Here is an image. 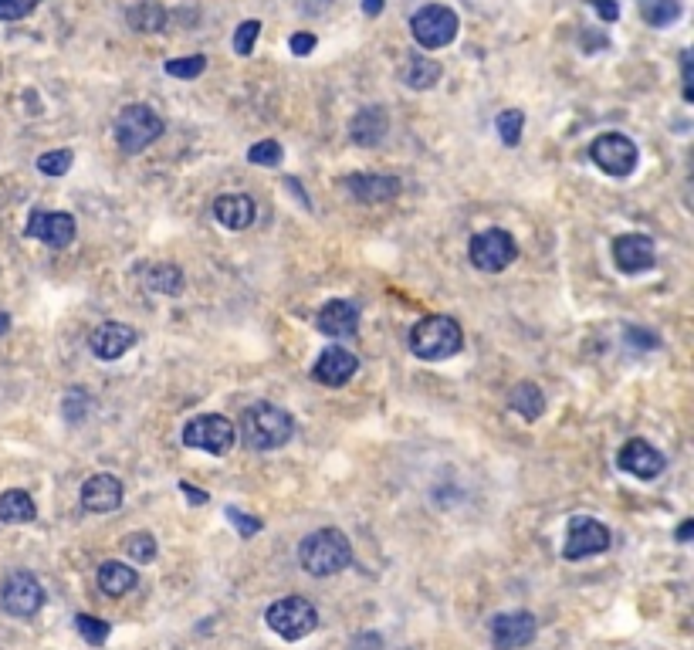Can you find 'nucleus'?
<instances>
[{
	"instance_id": "31",
	"label": "nucleus",
	"mask_w": 694,
	"mask_h": 650,
	"mask_svg": "<svg viewBox=\"0 0 694 650\" xmlns=\"http://www.w3.org/2000/svg\"><path fill=\"white\" fill-rule=\"evenodd\" d=\"M522 126H525V112L522 109H505L498 116V136H502L505 146H518L522 143Z\"/></svg>"
},
{
	"instance_id": "33",
	"label": "nucleus",
	"mask_w": 694,
	"mask_h": 650,
	"mask_svg": "<svg viewBox=\"0 0 694 650\" xmlns=\"http://www.w3.org/2000/svg\"><path fill=\"white\" fill-rule=\"evenodd\" d=\"M207 68V58L204 55H190V58H170L166 61V75L173 78H200Z\"/></svg>"
},
{
	"instance_id": "37",
	"label": "nucleus",
	"mask_w": 694,
	"mask_h": 650,
	"mask_svg": "<svg viewBox=\"0 0 694 650\" xmlns=\"http://www.w3.org/2000/svg\"><path fill=\"white\" fill-rule=\"evenodd\" d=\"M41 0H0V21H21L28 17Z\"/></svg>"
},
{
	"instance_id": "26",
	"label": "nucleus",
	"mask_w": 694,
	"mask_h": 650,
	"mask_svg": "<svg viewBox=\"0 0 694 650\" xmlns=\"http://www.w3.org/2000/svg\"><path fill=\"white\" fill-rule=\"evenodd\" d=\"M640 17L650 28H667L681 17V0H640Z\"/></svg>"
},
{
	"instance_id": "9",
	"label": "nucleus",
	"mask_w": 694,
	"mask_h": 650,
	"mask_svg": "<svg viewBox=\"0 0 694 650\" xmlns=\"http://www.w3.org/2000/svg\"><path fill=\"white\" fill-rule=\"evenodd\" d=\"M590 160L600 166L603 173H610V177H630L637 160H640V153H637L634 139H627L620 133H603V136L593 139Z\"/></svg>"
},
{
	"instance_id": "10",
	"label": "nucleus",
	"mask_w": 694,
	"mask_h": 650,
	"mask_svg": "<svg viewBox=\"0 0 694 650\" xmlns=\"http://www.w3.org/2000/svg\"><path fill=\"white\" fill-rule=\"evenodd\" d=\"M0 606L11 617H34V613L45 606V586L38 583L31 573H11L0 586Z\"/></svg>"
},
{
	"instance_id": "40",
	"label": "nucleus",
	"mask_w": 694,
	"mask_h": 650,
	"mask_svg": "<svg viewBox=\"0 0 694 650\" xmlns=\"http://www.w3.org/2000/svg\"><path fill=\"white\" fill-rule=\"evenodd\" d=\"M292 51L295 55H309V51H315V34H305V31L292 34Z\"/></svg>"
},
{
	"instance_id": "39",
	"label": "nucleus",
	"mask_w": 694,
	"mask_h": 650,
	"mask_svg": "<svg viewBox=\"0 0 694 650\" xmlns=\"http://www.w3.org/2000/svg\"><path fill=\"white\" fill-rule=\"evenodd\" d=\"M590 4L596 7V14H600L603 24H613L620 17V4H617V0H590Z\"/></svg>"
},
{
	"instance_id": "42",
	"label": "nucleus",
	"mask_w": 694,
	"mask_h": 650,
	"mask_svg": "<svg viewBox=\"0 0 694 650\" xmlns=\"http://www.w3.org/2000/svg\"><path fill=\"white\" fill-rule=\"evenodd\" d=\"M627 339L630 342H634V346H650V349H654L657 346V336H654V332H644V329H627Z\"/></svg>"
},
{
	"instance_id": "6",
	"label": "nucleus",
	"mask_w": 694,
	"mask_h": 650,
	"mask_svg": "<svg viewBox=\"0 0 694 650\" xmlns=\"http://www.w3.org/2000/svg\"><path fill=\"white\" fill-rule=\"evenodd\" d=\"M410 31H414V41L420 48H444L458 38V14L444 4H427L410 17Z\"/></svg>"
},
{
	"instance_id": "13",
	"label": "nucleus",
	"mask_w": 694,
	"mask_h": 650,
	"mask_svg": "<svg viewBox=\"0 0 694 650\" xmlns=\"http://www.w3.org/2000/svg\"><path fill=\"white\" fill-rule=\"evenodd\" d=\"M613 261H617V268L627 271V275H640V271L654 268L657 248L647 234H623L613 241Z\"/></svg>"
},
{
	"instance_id": "23",
	"label": "nucleus",
	"mask_w": 694,
	"mask_h": 650,
	"mask_svg": "<svg viewBox=\"0 0 694 650\" xmlns=\"http://www.w3.org/2000/svg\"><path fill=\"white\" fill-rule=\"evenodd\" d=\"M136 583H139L136 569L126 566V562L109 559L99 566V590L105 596H126L129 590H136Z\"/></svg>"
},
{
	"instance_id": "41",
	"label": "nucleus",
	"mask_w": 694,
	"mask_h": 650,
	"mask_svg": "<svg viewBox=\"0 0 694 650\" xmlns=\"http://www.w3.org/2000/svg\"><path fill=\"white\" fill-rule=\"evenodd\" d=\"M681 75H684V99H694V89H691V51H684L681 58Z\"/></svg>"
},
{
	"instance_id": "4",
	"label": "nucleus",
	"mask_w": 694,
	"mask_h": 650,
	"mask_svg": "<svg viewBox=\"0 0 694 650\" xmlns=\"http://www.w3.org/2000/svg\"><path fill=\"white\" fill-rule=\"evenodd\" d=\"M265 620L281 640H302L319 627V610L305 596H285L268 606Z\"/></svg>"
},
{
	"instance_id": "28",
	"label": "nucleus",
	"mask_w": 694,
	"mask_h": 650,
	"mask_svg": "<svg viewBox=\"0 0 694 650\" xmlns=\"http://www.w3.org/2000/svg\"><path fill=\"white\" fill-rule=\"evenodd\" d=\"M437 82H441V65H437L434 58L417 55L414 61H410V68H407V85H410V89L424 92V89H434Z\"/></svg>"
},
{
	"instance_id": "46",
	"label": "nucleus",
	"mask_w": 694,
	"mask_h": 650,
	"mask_svg": "<svg viewBox=\"0 0 694 650\" xmlns=\"http://www.w3.org/2000/svg\"><path fill=\"white\" fill-rule=\"evenodd\" d=\"M7 325H11V315L0 312V336H4V332H7Z\"/></svg>"
},
{
	"instance_id": "1",
	"label": "nucleus",
	"mask_w": 694,
	"mask_h": 650,
	"mask_svg": "<svg viewBox=\"0 0 694 650\" xmlns=\"http://www.w3.org/2000/svg\"><path fill=\"white\" fill-rule=\"evenodd\" d=\"M461 346H464V332L451 315H424L410 329V349H414V356L427 359V363L458 356Z\"/></svg>"
},
{
	"instance_id": "16",
	"label": "nucleus",
	"mask_w": 694,
	"mask_h": 650,
	"mask_svg": "<svg viewBox=\"0 0 694 650\" xmlns=\"http://www.w3.org/2000/svg\"><path fill=\"white\" fill-rule=\"evenodd\" d=\"M136 329L126 322H102L89 336V349L99 359H119L136 346Z\"/></svg>"
},
{
	"instance_id": "12",
	"label": "nucleus",
	"mask_w": 694,
	"mask_h": 650,
	"mask_svg": "<svg viewBox=\"0 0 694 650\" xmlns=\"http://www.w3.org/2000/svg\"><path fill=\"white\" fill-rule=\"evenodd\" d=\"M28 237L45 241L48 248H68L75 241V217L65 210H34L28 221Z\"/></svg>"
},
{
	"instance_id": "17",
	"label": "nucleus",
	"mask_w": 694,
	"mask_h": 650,
	"mask_svg": "<svg viewBox=\"0 0 694 650\" xmlns=\"http://www.w3.org/2000/svg\"><path fill=\"white\" fill-rule=\"evenodd\" d=\"M359 370V359L349 353V349H342V346H329V349H322V356L315 359V366H312V376L319 380L322 386H342V383H349L356 376Z\"/></svg>"
},
{
	"instance_id": "30",
	"label": "nucleus",
	"mask_w": 694,
	"mask_h": 650,
	"mask_svg": "<svg viewBox=\"0 0 694 650\" xmlns=\"http://www.w3.org/2000/svg\"><path fill=\"white\" fill-rule=\"evenodd\" d=\"M72 163H75L72 149H51V153L38 156V170L45 173V177H65V173L72 170Z\"/></svg>"
},
{
	"instance_id": "43",
	"label": "nucleus",
	"mask_w": 694,
	"mask_h": 650,
	"mask_svg": "<svg viewBox=\"0 0 694 650\" xmlns=\"http://www.w3.org/2000/svg\"><path fill=\"white\" fill-rule=\"evenodd\" d=\"M180 491H183V495L190 498V505H207V495H204V491H197V488H193L190 481H180Z\"/></svg>"
},
{
	"instance_id": "36",
	"label": "nucleus",
	"mask_w": 694,
	"mask_h": 650,
	"mask_svg": "<svg viewBox=\"0 0 694 650\" xmlns=\"http://www.w3.org/2000/svg\"><path fill=\"white\" fill-rule=\"evenodd\" d=\"M258 34H261V21H244L241 28L234 31V51L241 58H248L251 51H254V41H258Z\"/></svg>"
},
{
	"instance_id": "11",
	"label": "nucleus",
	"mask_w": 694,
	"mask_h": 650,
	"mask_svg": "<svg viewBox=\"0 0 694 650\" xmlns=\"http://www.w3.org/2000/svg\"><path fill=\"white\" fill-rule=\"evenodd\" d=\"M610 549V529L603 522H596L590 515H573L569 518V532H566V546H562V556L566 559H586V556H600V552Z\"/></svg>"
},
{
	"instance_id": "18",
	"label": "nucleus",
	"mask_w": 694,
	"mask_h": 650,
	"mask_svg": "<svg viewBox=\"0 0 694 650\" xmlns=\"http://www.w3.org/2000/svg\"><path fill=\"white\" fill-rule=\"evenodd\" d=\"M356 325H359V309H356V302H349V298H332V302H325L319 315H315V329H319L322 336H332V339L353 336Z\"/></svg>"
},
{
	"instance_id": "35",
	"label": "nucleus",
	"mask_w": 694,
	"mask_h": 650,
	"mask_svg": "<svg viewBox=\"0 0 694 650\" xmlns=\"http://www.w3.org/2000/svg\"><path fill=\"white\" fill-rule=\"evenodd\" d=\"M126 552L133 556L136 562H153L156 556V539L153 535H146V532H133L126 539Z\"/></svg>"
},
{
	"instance_id": "29",
	"label": "nucleus",
	"mask_w": 694,
	"mask_h": 650,
	"mask_svg": "<svg viewBox=\"0 0 694 650\" xmlns=\"http://www.w3.org/2000/svg\"><path fill=\"white\" fill-rule=\"evenodd\" d=\"M75 630L82 634L85 644H92V647H102L105 640H109V634H112L109 623L99 620V617H89V613H78V617H75Z\"/></svg>"
},
{
	"instance_id": "19",
	"label": "nucleus",
	"mask_w": 694,
	"mask_h": 650,
	"mask_svg": "<svg viewBox=\"0 0 694 650\" xmlns=\"http://www.w3.org/2000/svg\"><path fill=\"white\" fill-rule=\"evenodd\" d=\"M342 190H349V197L359 200V204H383V200H393L400 193V180L397 177H366V173H353V177L339 180Z\"/></svg>"
},
{
	"instance_id": "24",
	"label": "nucleus",
	"mask_w": 694,
	"mask_h": 650,
	"mask_svg": "<svg viewBox=\"0 0 694 650\" xmlns=\"http://www.w3.org/2000/svg\"><path fill=\"white\" fill-rule=\"evenodd\" d=\"M34 515H38V508H34L28 491L14 488L0 495V522L4 525H28L34 522Z\"/></svg>"
},
{
	"instance_id": "34",
	"label": "nucleus",
	"mask_w": 694,
	"mask_h": 650,
	"mask_svg": "<svg viewBox=\"0 0 694 650\" xmlns=\"http://www.w3.org/2000/svg\"><path fill=\"white\" fill-rule=\"evenodd\" d=\"M163 7L160 4H153V0H146V4H139L136 11H133V21H136V28L139 31H160L163 28Z\"/></svg>"
},
{
	"instance_id": "25",
	"label": "nucleus",
	"mask_w": 694,
	"mask_h": 650,
	"mask_svg": "<svg viewBox=\"0 0 694 650\" xmlns=\"http://www.w3.org/2000/svg\"><path fill=\"white\" fill-rule=\"evenodd\" d=\"M143 285L149 288V292H160V295H180L183 271L177 265H153L143 275Z\"/></svg>"
},
{
	"instance_id": "14",
	"label": "nucleus",
	"mask_w": 694,
	"mask_h": 650,
	"mask_svg": "<svg viewBox=\"0 0 694 650\" xmlns=\"http://www.w3.org/2000/svg\"><path fill=\"white\" fill-rule=\"evenodd\" d=\"M535 637V617L525 610H515V613H502L491 623V644L495 650H518L525 644H532Z\"/></svg>"
},
{
	"instance_id": "3",
	"label": "nucleus",
	"mask_w": 694,
	"mask_h": 650,
	"mask_svg": "<svg viewBox=\"0 0 694 650\" xmlns=\"http://www.w3.org/2000/svg\"><path fill=\"white\" fill-rule=\"evenodd\" d=\"M298 559H302L305 573L332 576V573H342V569L353 562V546H349V539L339 529H319L302 542Z\"/></svg>"
},
{
	"instance_id": "21",
	"label": "nucleus",
	"mask_w": 694,
	"mask_h": 650,
	"mask_svg": "<svg viewBox=\"0 0 694 650\" xmlns=\"http://www.w3.org/2000/svg\"><path fill=\"white\" fill-rule=\"evenodd\" d=\"M214 217L227 227V231H244V227L254 224L258 207H254V200L248 193H224V197L214 200Z\"/></svg>"
},
{
	"instance_id": "2",
	"label": "nucleus",
	"mask_w": 694,
	"mask_h": 650,
	"mask_svg": "<svg viewBox=\"0 0 694 650\" xmlns=\"http://www.w3.org/2000/svg\"><path fill=\"white\" fill-rule=\"evenodd\" d=\"M295 420L275 403H254L241 420V434L251 451H275V447L292 441Z\"/></svg>"
},
{
	"instance_id": "20",
	"label": "nucleus",
	"mask_w": 694,
	"mask_h": 650,
	"mask_svg": "<svg viewBox=\"0 0 694 650\" xmlns=\"http://www.w3.org/2000/svg\"><path fill=\"white\" fill-rule=\"evenodd\" d=\"M82 505L89 512H116L122 505V481L116 474H92L89 481L82 485Z\"/></svg>"
},
{
	"instance_id": "7",
	"label": "nucleus",
	"mask_w": 694,
	"mask_h": 650,
	"mask_svg": "<svg viewBox=\"0 0 694 650\" xmlns=\"http://www.w3.org/2000/svg\"><path fill=\"white\" fill-rule=\"evenodd\" d=\"M468 258L478 271H491V275H495V271H505L518 258V244L512 234L502 231V227H488V231L471 237Z\"/></svg>"
},
{
	"instance_id": "45",
	"label": "nucleus",
	"mask_w": 694,
	"mask_h": 650,
	"mask_svg": "<svg viewBox=\"0 0 694 650\" xmlns=\"http://www.w3.org/2000/svg\"><path fill=\"white\" fill-rule=\"evenodd\" d=\"M691 532H694V522H684L681 529H678V542H688V539H691Z\"/></svg>"
},
{
	"instance_id": "22",
	"label": "nucleus",
	"mask_w": 694,
	"mask_h": 650,
	"mask_svg": "<svg viewBox=\"0 0 694 650\" xmlns=\"http://www.w3.org/2000/svg\"><path fill=\"white\" fill-rule=\"evenodd\" d=\"M386 129H390V116L380 105H370V109H359L353 126H349V136H353L356 146H380Z\"/></svg>"
},
{
	"instance_id": "5",
	"label": "nucleus",
	"mask_w": 694,
	"mask_h": 650,
	"mask_svg": "<svg viewBox=\"0 0 694 650\" xmlns=\"http://www.w3.org/2000/svg\"><path fill=\"white\" fill-rule=\"evenodd\" d=\"M163 136V119L149 105H126L116 119V143L122 153H143Z\"/></svg>"
},
{
	"instance_id": "15",
	"label": "nucleus",
	"mask_w": 694,
	"mask_h": 650,
	"mask_svg": "<svg viewBox=\"0 0 694 650\" xmlns=\"http://www.w3.org/2000/svg\"><path fill=\"white\" fill-rule=\"evenodd\" d=\"M617 464L627 474H634V478L640 481H647V478H657V474L664 471V454L657 451L654 444H647V441H640V437H634V441H627L620 447V454H617Z\"/></svg>"
},
{
	"instance_id": "32",
	"label": "nucleus",
	"mask_w": 694,
	"mask_h": 650,
	"mask_svg": "<svg viewBox=\"0 0 694 650\" xmlns=\"http://www.w3.org/2000/svg\"><path fill=\"white\" fill-rule=\"evenodd\" d=\"M281 156H285V149H281V143H275V139H261V143H254L248 149V163L254 166H278Z\"/></svg>"
},
{
	"instance_id": "8",
	"label": "nucleus",
	"mask_w": 694,
	"mask_h": 650,
	"mask_svg": "<svg viewBox=\"0 0 694 650\" xmlns=\"http://www.w3.org/2000/svg\"><path fill=\"white\" fill-rule=\"evenodd\" d=\"M180 441L193 447V451H207V454H227L234 444V424L221 414H200L187 420Z\"/></svg>"
},
{
	"instance_id": "27",
	"label": "nucleus",
	"mask_w": 694,
	"mask_h": 650,
	"mask_svg": "<svg viewBox=\"0 0 694 650\" xmlns=\"http://www.w3.org/2000/svg\"><path fill=\"white\" fill-rule=\"evenodd\" d=\"M512 407L525 420H535V417H542V410H546V397H542V390L535 383H518L512 390Z\"/></svg>"
},
{
	"instance_id": "44",
	"label": "nucleus",
	"mask_w": 694,
	"mask_h": 650,
	"mask_svg": "<svg viewBox=\"0 0 694 650\" xmlns=\"http://www.w3.org/2000/svg\"><path fill=\"white\" fill-rule=\"evenodd\" d=\"M383 11V0H363V14H370V17H376Z\"/></svg>"
},
{
	"instance_id": "38",
	"label": "nucleus",
	"mask_w": 694,
	"mask_h": 650,
	"mask_svg": "<svg viewBox=\"0 0 694 650\" xmlns=\"http://www.w3.org/2000/svg\"><path fill=\"white\" fill-rule=\"evenodd\" d=\"M227 518H231V525L241 529L244 539H251L254 532H261V518H251L248 512H241V508H227Z\"/></svg>"
}]
</instances>
